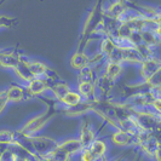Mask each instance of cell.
Returning <instances> with one entry per match:
<instances>
[{"label":"cell","instance_id":"obj_1","mask_svg":"<svg viewBox=\"0 0 161 161\" xmlns=\"http://www.w3.org/2000/svg\"><path fill=\"white\" fill-rule=\"evenodd\" d=\"M18 139L22 144V148L32 159L48 158V155L55 150V148L59 143L55 138L48 136H40V135H35L31 137H18Z\"/></svg>","mask_w":161,"mask_h":161},{"label":"cell","instance_id":"obj_2","mask_svg":"<svg viewBox=\"0 0 161 161\" xmlns=\"http://www.w3.org/2000/svg\"><path fill=\"white\" fill-rule=\"evenodd\" d=\"M56 105L51 104L47 105L46 110H44L42 113L35 115L34 118L29 119L24 124L21 129L16 131L17 136L18 137H31V136H35L40 132L41 130H44L50 121L52 120L56 115Z\"/></svg>","mask_w":161,"mask_h":161},{"label":"cell","instance_id":"obj_3","mask_svg":"<svg viewBox=\"0 0 161 161\" xmlns=\"http://www.w3.org/2000/svg\"><path fill=\"white\" fill-rule=\"evenodd\" d=\"M132 116L137 122V126L142 133H154L160 126V114L152 112L150 109H130Z\"/></svg>","mask_w":161,"mask_h":161},{"label":"cell","instance_id":"obj_4","mask_svg":"<svg viewBox=\"0 0 161 161\" xmlns=\"http://www.w3.org/2000/svg\"><path fill=\"white\" fill-rule=\"evenodd\" d=\"M138 148L141 152L156 161H160V142L154 133H142L138 136Z\"/></svg>","mask_w":161,"mask_h":161},{"label":"cell","instance_id":"obj_5","mask_svg":"<svg viewBox=\"0 0 161 161\" xmlns=\"http://www.w3.org/2000/svg\"><path fill=\"white\" fill-rule=\"evenodd\" d=\"M132 8L127 6L124 1H114L107 5V8H102V15L104 18L114 22H121L125 17L131 12Z\"/></svg>","mask_w":161,"mask_h":161},{"label":"cell","instance_id":"obj_6","mask_svg":"<svg viewBox=\"0 0 161 161\" xmlns=\"http://www.w3.org/2000/svg\"><path fill=\"white\" fill-rule=\"evenodd\" d=\"M161 62L156 56L145 58L144 61L139 64V75H141V81L147 82L153 78L155 74L160 73Z\"/></svg>","mask_w":161,"mask_h":161},{"label":"cell","instance_id":"obj_7","mask_svg":"<svg viewBox=\"0 0 161 161\" xmlns=\"http://www.w3.org/2000/svg\"><path fill=\"white\" fill-rule=\"evenodd\" d=\"M51 81L47 79H44V78H34L29 81L28 84L23 85L25 90H27V93L28 96L31 97H41L44 96L46 92H50L51 89Z\"/></svg>","mask_w":161,"mask_h":161},{"label":"cell","instance_id":"obj_8","mask_svg":"<svg viewBox=\"0 0 161 161\" xmlns=\"http://www.w3.org/2000/svg\"><path fill=\"white\" fill-rule=\"evenodd\" d=\"M0 161H33L23 148L6 147L0 152Z\"/></svg>","mask_w":161,"mask_h":161},{"label":"cell","instance_id":"obj_9","mask_svg":"<svg viewBox=\"0 0 161 161\" xmlns=\"http://www.w3.org/2000/svg\"><path fill=\"white\" fill-rule=\"evenodd\" d=\"M22 55L16 50H0V67L14 70L22 59Z\"/></svg>","mask_w":161,"mask_h":161},{"label":"cell","instance_id":"obj_10","mask_svg":"<svg viewBox=\"0 0 161 161\" xmlns=\"http://www.w3.org/2000/svg\"><path fill=\"white\" fill-rule=\"evenodd\" d=\"M93 84H95V87H96L97 99L104 101V98L109 97V95L112 93L115 82H113L110 79H108L104 74L102 73L101 75H98L95 79Z\"/></svg>","mask_w":161,"mask_h":161},{"label":"cell","instance_id":"obj_11","mask_svg":"<svg viewBox=\"0 0 161 161\" xmlns=\"http://www.w3.org/2000/svg\"><path fill=\"white\" fill-rule=\"evenodd\" d=\"M110 142L116 147H137L138 137L121 130H114L110 136Z\"/></svg>","mask_w":161,"mask_h":161},{"label":"cell","instance_id":"obj_12","mask_svg":"<svg viewBox=\"0 0 161 161\" xmlns=\"http://www.w3.org/2000/svg\"><path fill=\"white\" fill-rule=\"evenodd\" d=\"M29 68H31V72L34 78H44V79L50 80L51 82L56 81L55 76H53V70L51 68H48L47 65L41 61L29 58Z\"/></svg>","mask_w":161,"mask_h":161},{"label":"cell","instance_id":"obj_13","mask_svg":"<svg viewBox=\"0 0 161 161\" xmlns=\"http://www.w3.org/2000/svg\"><path fill=\"white\" fill-rule=\"evenodd\" d=\"M78 139H79V142H80L81 148H82V149H86V148H89L90 145L92 144L97 139V135H96V132H95V130L92 129V126H91L90 124L82 122Z\"/></svg>","mask_w":161,"mask_h":161},{"label":"cell","instance_id":"obj_14","mask_svg":"<svg viewBox=\"0 0 161 161\" xmlns=\"http://www.w3.org/2000/svg\"><path fill=\"white\" fill-rule=\"evenodd\" d=\"M14 73L18 78V80L22 81V85H25L32 79H34L32 72H31V68H29V58H27V57H22L21 62L14 69Z\"/></svg>","mask_w":161,"mask_h":161},{"label":"cell","instance_id":"obj_15","mask_svg":"<svg viewBox=\"0 0 161 161\" xmlns=\"http://www.w3.org/2000/svg\"><path fill=\"white\" fill-rule=\"evenodd\" d=\"M90 153L95 156L97 161H108L107 160V153H108V142L105 139L97 138L96 141L87 148Z\"/></svg>","mask_w":161,"mask_h":161},{"label":"cell","instance_id":"obj_16","mask_svg":"<svg viewBox=\"0 0 161 161\" xmlns=\"http://www.w3.org/2000/svg\"><path fill=\"white\" fill-rule=\"evenodd\" d=\"M28 97L27 90L23 85H10L6 89V98L8 103H19Z\"/></svg>","mask_w":161,"mask_h":161},{"label":"cell","instance_id":"obj_17","mask_svg":"<svg viewBox=\"0 0 161 161\" xmlns=\"http://www.w3.org/2000/svg\"><path fill=\"white\" fill-rule=\"evenodd\" d=\"M92 109H93V101H82L81 103L73 108L64 109V114L69 118H78L92 112Z\"/></svg>","mask_w":161,"mask_h":161},{"label":"cell","instance_id":"obj_18","mask_svg":"<svg viewBox=\"0 0 161 161\" xmlns=\"http://www.w3.org/2000/svg\"><path fill=\"white\" fill-rule=\"evenodd\" d=\"M76 92L82 97L84 101H95V99H97L96 87H95L93 82H86V81L78 82Z\"/></svg>","mask_w":161,"mask_h":161},{"label":"cell","instance_id":"obj_19","mask_svg":"<svg viewBox=\"0 0 161 161\" xmlns=\"http://www.w3.org/2000/svg\"><path fill=\"white\" fill-rule=\"evenodd\" d=\"M0 145L22 148V144L17 137V133L11 130H0Z\"/></svg>","mask_w":161,"mask_h":161},{"label":"cell","instance_id":"obj_20","mask_svg":"<svg viewBox=\"0 0 161 161\" xmlns=\"http://www.w3.org/2000/svg\"><path fill=\"white\" fill-rule=\"evenodd\" d=\"M122 72H124V64L118 63V62H104L103 74L113 82H115L120 78Z\"/></svg>","mask_w":161,"mask_h":161},{"label":"cell","instance_id":"obj_21","mask_svg":"<svg viewBox=\"0 0 161 161\" xmlns=\"http://www.w3.org/2000/svg\"><path fill=\"white\" fill-rule=\"evenodd\" d=\"M69 64H70V67H72L73 69L80 72L84 68L90 67V57L86 56L82 51H76V52L70 57Z\"/></svg>","mask_w":161,"mask_h":161},{"label":"cell","instance_id":"obj_22","mask_svg":"<svg viewBox=\"0 0 161 161\" xmlns=\"http://www.w3.org/2000/svg\"><path fill=\"white\" fill-rule=\"evenodd\" d=\"M82 101H84L82 97H81L76 91L70 90V91H68L64 96L58 101V103L62 105V107H65V109H68V108H73V107L78 105L79 103H81Z\"/></svg>","mask_w":161,"mask_h":161},{"label":"cell","instance_id":"obj_23","mask_svg":"<svg viewBox=\"0 0 161 161\" xmlns=\"http://www.w3.org/2000/svg\"><path fill=\"white\" fill-rule=\"evenodd\" d=\"M70 90H72V87H70L69 84H67L64 81L58 80V81H53V82L51 84L50 92L52 93V96L55 97V99L58 102V101L64 96L68 91H70Z\"/></svg>","mask_w":161,"mask_h":161},{"label":"cell","instance_id":"obj_24","mask_svg":"<svg viewBox=\"0 0 161 161\" xmlns=\"http://www.w3.org/2000/svg\"><path fill=\"white\" fill-rule=\"evenodd\" d=\"M72 155L65 150L64 148H62L59 143L55 148V150L48 155V159L51 161H70L72 160Z\"/></svg>","mask_w":161,"mask_h":161},{"label":"cell","instance_id":"obj_25","mask_svg":"<svg viewBox=\"0 0 161 161\" xmlns=\"http://www.w3.org/2000/svg\"><path fill=\"white\" fill-rule=\"evenodd\" d=\"M96 79V74H95V68L92 67H87L84 68L82 70L78 72V80L80 81H86V82H93Z\"/></svg>","mask_w":161,"mask_h":161},{"label":"cell","instance_id":"obj_26","mask_svg":"<svg viewBox=\"0 0 161 161\" xmlns=\"http://www.w3.org/2000/svg\"><path fill=\"white\" fill-rule=\"evenodd\" d=\"M8 104V98H6V89H5L3 90V91H0V115L6 109Z\"/></svg>","mask_w":161,"mask_h":161},{"label":"cell","instance_id":"obj_27","mask_svg":"<svg viewBox=\"0 0 161 161\" xmlns=\"http://www.w3.org/2000/svg\"><path fill=\"white\" fill-rule=\"evenodd\" d=\"M79 156H80V161H97L95 159V156L90 153V150L87 148L86 149H82L80 152V154H79Z\"/></svg>","mask_w":161,"mask_h":161},{"label":"cell","instance_id":"obj_28","mask_svg":"<svg viewBox=\"0 0 161 161\" xmlns=\"http://www.w3.org/2000/svg\"><path fill=\"white\" fill-rule=\"evenodd\" d=\"M33 161H51L48 158H36V159H33Z\"/></svg>","mask_w":161,"mask_h":161}]
</instances>
